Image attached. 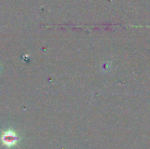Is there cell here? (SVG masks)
<instances>
[{
	"mask_svg": "<svg viewBox=\"0 0 150 149\" xmlns=\"http://www.w3.org/2000/svg\"><path fill=\"white\" fill-rule=\"evenodd\" d=\"M17 140H18V138L13 131H7L2 136V141L6 146H13L16 143Z\"/></svg>",
	"mask_w": 150,
	"mask_h": 149,
	"instance_id": "cell-1",
	"label": "cell"
}]
</instances>
